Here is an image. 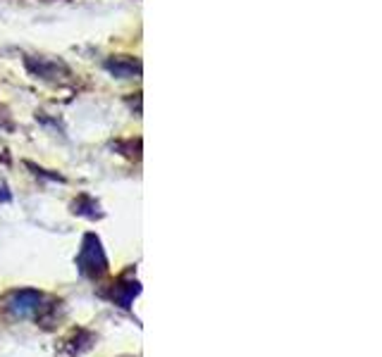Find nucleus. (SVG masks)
Here are the masks:
<instances>
[{
  "mask_svg": "<svg viewBox=\"0 0 382 357\" xmlns=\"http://www.w3.org/2000/svg\"><path fill=\"white\" fill-rule=\"evenodd\" d=\"M79 264H82L84 274L89 277H101V274L107 269V259L103 255V248H101V241L96 236H86L84 238V248H82V257H79Z\"/></svg>",
  "mask_w": 382,
  "mask_h": 357,
  "instance_id": "nucleus-1",
  "label": "nucleus"
},
{
  "mask_svg": "<svg viewBox=\"0 0 382 357\" xmlns=\"http://www.w3.org/2000/svg\"><path fill=\"white\" fill-rule=\"evenodd\" d=\"M105 69L120 79H134L141 74V64L134 62V60H107Z\"/></svg>",
  "mask_w": 382,
  "mask_h": 357,
  "instance_id": "nucleus-2",
  "label": "nucleus"
},
{
  "mask_svg": "<svg viewBox=\"0 0 382 357\" xmlns=\"http://www.w3.org/2000/svg\"><path fill=\"white\" fill-rule=\"evenodd\" d=\"M39 302H41V295L36 293V291H19V293H15L12 300H10V310L17 312V315H26V312L34 310Z\"/></svg>",
  "mask_w": 382,
  "mask_h": 357,
  "instance_id": "nucleus-3",
  "label": "nucleus"
},
{
  "mask_svg": "<svg viewBox=\"0 0 382 357\" xmlns=\"http://www.w3.org/2000/svg\"><path fill=\"white\" fill-rule=\"evenodd\" d=\"M26 67H29L31 72H34L36 77H41V79H53V77H55V67H53V64H46L43 60H39V62H34V60H26Z\"/></svg>",
  "mask_w": 382,
  "mask_h": 357,
  "instance_id": "nucleus-4",
  "label": "nucleus"
}]
</instances>
